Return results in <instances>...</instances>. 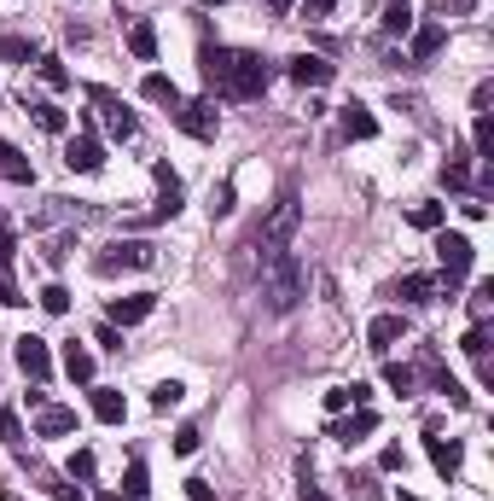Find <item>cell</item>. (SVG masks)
Wrapping results in <instances>:
<instances>
[{
    "mask_svg": "<svg viewBox=\"0 0 494 501\" xmlns=\"http://www.w3.org/2000/svg\"><path fill=\"white\" fill-rule=\"evenodd\" d=\"M268 58L256 53H239V47H204V82L209 88H221L227 100H256V94L268 88Z\"/></svg>",
    "mask_w": 494,
    "mask_h": 501,
    "instance_id": "6da1fadb",
    "label": "cell"
},
{
    "mask_svg": "<svg viewBox=\"0 0 494 501\" xmlns=\"http://www.w3.org/2000/svg\"><path fill=\"white\" fill-rule=\"evenodd\" d=\"M303 291H308V268L296 263L291 251H279L274 263H268V309H296V303H303Z\"/></svg>",
    "mask_w": 494,
    "mask_h": 501,
    "instance_id": "7a4b0ae2",
    "label": "cell"
},
{
    "mask_svg": "<svg viewBox=\"0 0 494 501\" xmlns=\"http://www.w3.org/2000/svg\"><path fill=\"white\" fill-rule=\"evenodd\" d=\"M296 222H303V210H296V199H279L274 210H268V222H262V234H256V246H262V263H274L279 251L291 246V234H296Z\"/></svg>",
    "mask_w": 494,
    "mask_h": 501,
    "instance_id": "3957f363",
    "label": "cell"
},
{
    "mask_svg": "<svg viewBox=\"0 0 494 501\" xmlns=\"http://www.w3.org/2000/svg\"><path fill=\"white\" fill-rule=\"evenodd\" d=\"M152 263H157V251L146 246V239H122V246H110V251H99V256H93L99 274H122V268H152Z\"/></svg>",
    "mask_w": 494,
    "mask_h": 501,
    "instance_id": "277c9868",
    "label": "cell"
},
{
    "mask_svg": "<svg viewBox=\"0 0 494 501\" xmlns=\"http://www.w3.org/2000/svg\"><path fill=\"white\" fill-rule=\"evenodd\" d=\"M175 123L187 129L192 140H216L221 117H216V105H209V100H181V105H175Z\"/></svg>",
    "mask_w": 494,
    "mask_h": 501,
    "instance_id": "5b68a950",
    "label": "cell"
},
{
    "mask_svg": "<svg viewBox=\"0 0 494 501\" xmlns=\"http://www.w3.org/2000/svg\"><path fill=\"white\" fill-rule=\"evenodd\" d=\"M437 263L448 268V280L472 274V239H465V234H448V228H437Z\"/></svg>",
    "mask_w": 494,
    "mask_h": 501,
    "instance_id": "8992f818",
    "label": "cell"
},
{
    "mask_svg": "<svg viewBox=\"0 0 494 501\" xmlns=\"http://www.w3.org/2000/svg\"><path fill=\"white\" fill-rule=\"evenodd\" d=\"M65 164L76 169V175H93V169H105V146H99V134H93V129H82L76 140L65 146Z\"/></svg>",
    "mask_w": 494,
    "mask_h": 501,
    "instance_id": "52a82bcc",
    "label": "cell"
},
{
    "mask_svg": "<svg viewBox=\"0 0 494 501\" xmlns=\"http://www.w3.org/2000/svg\"><path fill=\"white\" fill-rule=\"evenodd\" d=\"M18 368H23V379H35V385H41V379L53 373V356H47V338H35V333H23V338H18Z\"/></svg>",
    "mask_w": 494,
    "mask_h": 501,
    "instance_id": "ba28073f",
    "label": "cell"
},
{
    "mask_svg": "<svg viewBox=\"0 0 494 501\" xmlns=\"http://www.w3.org/2000/svg\"><path fill=\"white\" fill-rule=\"evenodd\" d=\"M93 105H99V112H105V129H110V140H128V134H134V112H128V105L117 100V94L93 88Z\"/></svg>",
    "mask_w": 494,
    "mask_h": 501,
    "instance_id": "9c48e42d",
    "label": "cell"
},
{
    "mask_svg": "<svg viewBox=\"0 0 494 501\" xmlns=\"http://www.w3.org/2000/svg\"><path fill=\"white\" fill-rule=\"evenodd\" d=\"M152 309H157V298H152V291H134V298H117V303H110V327H140Z\"/></svg>",
    "mask_w": 494,
    "mask_h": 501,
    "instance_id": "30bf717a",
    "label": "cell"
},
{
    "mask_svg": "<svg viewBox=\"0 0 494 501\" xmlns=\"http://www.w3.org/2000/svg\"><path fill=\"white\" fill-rule=\"evenodd\" d=\"M291 82H296V88H326L331 65H326V58H314V53H296L291 58Z\"/></svg>",
    "mask_w": 494,
    "mask_h": 501,
    "instance_id": "8fae6325",
    "label": "cell"
},
{
    "mask_svg": "<svg viewBox=\"0 0 494 501\" xmlns=\"http://www.w3.org/2000/svg\"><path fill=\"white\" fill-rule=\"evenodd\" d=\"M157 210H152V222H169V216H181V181H175V169L169 164H157Z\"/></svg>",
    "mask_w": 494,
    "mask_h": 501,
    "instance_id": "7c38bea8",
    "label": "cell"
},
{
    "mask_svg": "<svg viewBox=\"0 0 494 501\" xmlns=\"http://www.w3.org/2000/svg\"><path fill=\"white\" fill-rule=\"evenodd\" d=\"M401 333H407V321H401V315H378V321L366 327V344H373L378 356H390V350L401 344Z\"/></svg>",
    "mask_w": 494,
    "mask_h": 501,
    "instance_id": "4fadbf2b",
    "label": "cell"
},
{
    "mask_svg": "<svg viewBox=\"0 0 494 501\" xmlns=\"http://www.w3.org/2000/svg\"><path fill=\"white\" fill-rule=\"evenodd\" d=\"M373 432H378V414H373V408H355L349 420L331 425V437H338V443H361V437H373Z\"/></svg>",
    "mask_w": 494,
    "mask_h": 501,
    "instance_id": "5bb4252c",
    "label": "cell"
},
{
    "mask_svg": "<svg viewBox=\"0 0 494 501\" xmlns=\"http://www.w3.org/2000/svg\"><path fill=\"white\" fill-rule=\"evenodd\" d=\"M425 455H430V467H437L442 479H454V472H460V443H454V437L442 443L437 432H425Z\"/></svg>",
    "mask_w": 494,
    "mask_h": 501,
    "instance_id": "9a60e30c",
    "label": "cell"
},
{
    "mask_svg": "<svg viewBox=\"0 0 494 501\" xmlns=\"http://www.w3.org/2000/svg\"><path fill=\"white\" fill-rule=\"evenodd\" d=\"M76 432V408H41L35 414V437H70Z\"/></svg>",
    "mask_w": 494,
    "mask_h": 501,
    "instance_id": "2e32d148",
    "label": "cell"
},
{
    "mask_svg": "<svg viewBox=\"0 0 494 501\" xmlns=\"http://www.w3.org/2000/svg\"><path fill=\"white\" fill-rule=\"evenodd\" d=\"M0 175H6V181H18V187H30V181H35V164L18 152V146H6V140H0Z\"/></svg>",
    "mask_w": 494,
    "mask_h": 501,
    "instance_id": "e0dca14e",
    "label": "cell"
},
{
    "mask_svg": "<svg viewBox=\"0 0 494 501\" xmlns=\"http://www.w3.org/2000/svg\"><path fill=\"white\" fill-rule=\"evenodd\" d=\"M343 134H349V140H373V134H378V117L366 112V105H343Z\"/></svg>",
    "mask_w": 494,
    "mask_h": 501,
    "instance_id": "ac0fdd59",
    "label": "cell"
},
{
    "mask_svg": "<svg viewBox=\"0 0 494 501\" xmlns=\"http://www.w3.org/2000/svg\"><path fill=\"white\" fill-rule=\"evenodd\" d=\"M93 414L105 425H122V414H128V402H122V390H110V385H99L93 390Z\"/></svg>",
    "mask_w": 494,
    "mask_h": 501,
    "instance_id": "d6986e66",
    "label": "cell"
},
{
    "mask_svg": "<svg viewBox=\"0 0 494 501\" xmlns=\"http://www.w3.org/2000/svg\"><path fill=\"white\" fill-rule=\"evenodd\" d=\"M366 397H373V390L361 385V379H355V385H331L326 390V408L338 414V408H366Z\"/></svg>",
    "mask_w": 494,
    "mask_h": 501,
    "instance_id": "ffe728a7",
    "label": "cell"
},
{
    "mask_svg": "<svg viewBox=\"0 0 494 501\" xmlns=\"http://www.w3.org/2000/svg\"><path fill=\"white\" fill-rule=\"evenodd\" d=\"M146 100H152V105H169V112H175V105H181V88L163 76V70H152V76H146Z\"/></svg>",
    "mask_w": 494,
    "mask_h": 501,
    "instance_id": "44dd1931",
    "label": "cell"
},
{
    "mask_svg": "<svg viewBox=\"0 0 494 501\" xmlns=\"http://www.w3.org/2000/svg\"><path fill=\"white\" fill-rule=\"evenodd\" d=\"M395 298H401V303H437V280H425V274H407L401 286H395Z\"/></svg>",
    "mask_w": 494,
    "mask_h": 501,
    "instance_id": "7402d4cb",
    "label": "cell"
},
{
    "mask_svg": "<svg viewBox=\"0 0 494 501\" xmlns=\"http://www.w3.org/2000/svg\"><path fill=\"white\" fill-rule=\"evenodd\" d=\"M442 216H448V210H442L437 199H419L413 210H407V222H413V228H425V234H437V228H442Z\"/></svg>",
    "mask_w": 494,
    "mask_h": 501,
    "instance_id": "603a6c76",
    "label": "cell"
},
{
    "mask_svg": "<svg viewBox=\"0 0 494 501\" xmlns=\"http://www.w3.org/2000/svg\"><path fill=\"white\" fill-rule=\"evenodd\" d=\"M384 30H390V35H407V30H413V0H384Z\"/></svg>",
    "mask_w": 494,
    "mask_h": 501,
    "instance_id": "cb8c5ba5",
    "label": "cell"
},
{
    "mask_svg": "<svg viewBox=\"0 0 494 501\" xmlns=\"http://www.w3.org/2000/svg\"><path fill=\"white\" fill-rule=\"evenodd\" d=\"M65 373L76 379V385H88V379H93V356L82 344H65Z\"/></svg>",
    "mask_w": 494,
    "mask_h": 501,
    "instance_id": "d4e9b609",
    "label": "cell"
},
{
    "mask_svg": "<svg viewBox=\"0 0 494 501\" xmlns=\"http://www.w3.org/2000/svg\"><path fill=\"white\" fill-rule=\"evenodd\" d=\"M442 41H448V23H425V30L413 35V58H430Z\"/></svg>",
    "mask_w": 494,
    "mask_h": 501,
    "instance_id": "484cf974",
    "label": "cell"
},
{
    "mask_svg": "<svg viewBox=\"0 0 494 501\" xmlns=\"http://www.w3.org/2000/svg\"><path fill=\"white\" fill-rule=\"evenodd\" d=\"M128 53L134 58H157V30H152V23H134V30H128Z\"/></svg>",
    "mask_w": 494,
    "mask_h": 501,
    "instance_id": "4316f807",
    "label": "cell"
},
{
    "mask_svg": "<svg viewBox=\"0 0 494 501\" xmlns=\"http://www.w3.org/2000/svg\"><path fill=\"white\" fill-rule=\"evenodd\" d=\"M384 385L395 390V397H413V385H419V379H413V368H401V362H390V368H384Z\"/></svg>",
    "mask_w": 494,
    "mask_h": 501,
    "instance_id": "83f0119b",
    "label": "cell"
},
{
    "mask_svg": "<svg viewBox=\"0 0 494 501\" xmlns=\"http://www.w3.org/2000/svg\"><path fill=\"white\" fill-rule=\"evenodd\" d=\"M442 187H472V169H465V157L454 152L448 164H442Z\"/></svg>",
    "mask_w": 494,
    "mask_h": 501,
    "instance_id": "f1b7e54d",
    "label": "cell"
},
{
    "mask_svg": "<svg viewBox=\"0 0 494 501\" xmlns=\"http://www.w3.org/2000/svg\"><path fill=\"white\" fill-rule=\"evenodd\" d=\"M181 397H187V385H181V379H163V385L152 390V408H175Z\"/></svg>",
    "mask_w": 494,
    "mask_h": 501,
    "instance_id": "f546056e",
    "label": "cell"
},
{
    "mask_svg": "<svg viewBox=\"0 0 494 501\" xmlns=\"http://www.w3.org/2000/svg\"><path fill=\"white\" fill-rule=\"evenodd\" d=\"M472 140H477V157H494V123H489V112H477Z\"/></svg>",
    "mask_w": 494,
    "mask_h": 501,
    "instance_id": "4dcf8cb0",
    "label": "cell"
},
{
    "mask_svg": "<svg viewBox=\"0 0 494 501\" xmlns=\"http://www.w3.org/2000/svg\"><path fill=\"white\" fill-rule=\"evenodd\" d=\"M30 112H35V123H41L47 134H58V129H65V112H58V105H53V100H41V105H30Z\"/></svg>",
    "mask_w": 494,
    "mask_h": 501,
    "instance_id": "1f68e13d",
    "label": "cell"
},
{
    "mask_svg": "<svg viewBox=\"0 0 494 501\" xmlns=\"http://www.w3.org/2000/svg\"><path fill=\"white\" fill-rule=\"evenodd\" d=\"M0 58H12V65H30V41H23V35H0Z\"/></svg>",
    "mask_w": 494,
    "mask_h": 501,
    "instance_id": "d6a6232c",
    "label": "cell"
},
{
    "mask_svg": "<svg viewBox=\"0 0 494 501\" xmlns=\"http://www.w3.org/2000/svg\"><path fill=\"white\" fill-rule=\"evenodd\" d=\"M0 437H6L12 449H23V420H18L12 408H0Z\"/></svg>",
    "mask_w": 494,
    "mask_h": 501,
    "instance_id": "836d02e7",
    "label": "cell"
},
{
    "mask_svg": "<svg viewBox=\"0 0 494 501\" xmlns=\"http://www.w3.org/2000/svg\"><path fill=\"white\" fill-rule=\"evenodd\" d=\"M41 82L47 88H70V70L58 65V58H41Z\"/></svg>",
    "mask_w": 494,
    "mask_h": 501,
    "instance_id": "e575fe53",
    "label": "cell"
},
{
    "mask_svg": "<svg viewBox=\"0 0 494 501\" xmlns=\"http://www.w3.org/2000/svg\"><path fill=\"white\" fill-rule=\"evenodd\" d=\"M41 309H47V315H65V309H70V291H65V286H47V291H41Z\"/></svg>",
    "mask_w": 494,
    "mask_h": 501,
    "instance_id": "d590c367",
    "label": "cell"
},
{
    "mask_svg": "<svg viewBox=\"0 0 494 501\" xmlns=\"http://www.w3.org/2000/svg\"><path fill=\"white\" fill-rule=\"evenodd\" d=\"M198 443H204V432H198V425H181V432H175V455H192Z\"/></svg>",
    "mask_w": 494,
    "mask_h": 501,
    "instance_id": "8d00e7d4",
    "label": "cell"
},
{
    "mask_svg": "<svg viewBox=\"0 0 494 501\" xmlns=\"http://www.w3.org/2000/svg\"><path fill=\"white\" fill-rule=\"evenodd\" d=\"M47 490H53V501H82V490L70 479H47Z\"/></svg>",
    "mask_w": 494,
    "mask_h": 501,
    "instance_id": "74e56055",
    "label": "cell"
},
{
    "mask_svg": "<svg viewBox=\"0 0 494 501\" xmlns=\"http://www.w3.org/2000/svg\"><path fill=\"white\" fill-rule=\"evenodd\" d=\"M70 479H93V449H76V461H70Z\"/></svg>",
    "mask_w": 494,
    "mask_h": 501,
    "instance_id": "f35d334b",
    "label": "cell"
},
{
    "mask_svg": "<svg viewBox=\"0 0 494 501\" xmlns=\"http://www.w3.org/2000/svg\"><path fill=\"white\" fill-rule=\"evenodd\" d=\"M128 496H140V501H146V467H140V461L128 467Z\"/></svg>",
    "mask_w": 494,
    "mask_h": 501,
    "instance_id": "ab89813d",
    "label": "cell"
},
{
    "mask_svg": "<svg viewBox=\"0 0 494 501\" xmlns=\"http://www.w3.org/2000/svg\"><path fill=\"white\" fill-rule=\"evenodd\" d=\"M187 496H192V501H216V490H209V479H187Z\"/></svg>",
    "mask_w": 494,
    "mask_h": 501,
    "instance_id": "60d3db41",
    "label": "cell"
},
{
    "mask_svg": "<svg viewBox=\"0 0 494 501\" xmlns=\"http://www.w3.org/2000/svg\"><path fill=\"white\" fill-rule=\"evenodd\" d=\"M93 344H105V350H122V333H117V327H99V333H93Z\"/></svg>",
    "mask_w": 494,
    "mask_h": 501,
    "instance_id": "b9f144b4",
    "label": "cell"
},
{
    "mask_svg": "<svg viewBox=\"0 0 494 501\" xmlns=\"http://www.w3.org/2000/svg\"><path fill=\"white\" fill-rule=\"evenodd\" d=\"M401 467H407V455H401V443H390V449H384V472H401Z\"/></svg>",
    "mask_w": 494,
    "mask_h": 501,
    "instance_id": "7bdbcfd3",
    "label": "cell"
},
{
    "mask_svg": "<svg viewBox=\"0 0 494 501\" xmlns=\"http://www.w3.org/2000/svg\"><path fill=\"white\" fill-rule=\"evenodd\" d=\"M0 303H23V298H18V286L6 280V268H0Z\"/></svg>",
    "mask_w": 494,
    "mask_h": 501,
    "instance_id": "ee69618b",
    "label": "cell"
},
{
    "mask_svg": "<svg viewBox=\"0 0 494 501\" xmlns=\"http://www.w3.org/2000/svg\"><path fill=\"white\" fill-rule=\"evenodd\" d=\"M303 6H308V18H326V12L338 6V0H303Z\"/></svg>",
    "mask_w": 494,
    "mask_h": 501,
    "instance_id": "f6af8a7d",
    "label": "cell"
},
{
    "mask_svg": "<svg viewBox=\"0 0 494 501\" xmlns=\"http://www.w3.org/2000/svg\"><path fill=\"white\" fill-rule=\"evenodd\" d=\"M262 6H268V12H291V0H262Z\"/></svg>",
    "mask_w": 494,
    "mask_h": 501,
    "instance_id": "bcb514c9",
    "label": "cell"
},
{
    "mask_svg": "<svg viewBox=\"0 0 494 501\" xmlns=\"http://www.w3.org/2000/svg\"><path fill=\"white\" fill-rule=\"evenodd\" d=\"M303 501H326V496H320V490H314V484H303Z\"/></svg>",
    "mask_w": 494,
    "mask_h": 501,
    "instance_id": "7dc6e473",
    "label": "cell"
},
{
    "mask_svg": "<svg viewBox=\"0 0 494 501\" xmlns=\"http://www.w3.org/2000/svg\"><path fill=\"white\" fill-rule=\"evenodd\" d=\"M110 501H140V496H110Z\"/></svg>",
    "mask_w": 494,
    "mask_h": 501,
    "instance_id": "c3c4849f",
    "label": "cell"
},
{
    "mask_svg": "<svg viewBox=\"0 0 494 501\" xmlns=\"http://www.w3.org/2000/svg\"><path fill=\"white\" fill-rule=\"evenodd\" d=\"M0 234H6V210H0Z\"/></svg>",
    "mask_w": 494,
    "mask_h": 501,
    "instance_id": "681fc988",
    "label": "cell"
},
{
    "mask_svg": "<svg viewBox=\"0 0 494 501\" xmlns=\"http://www.w3.org/2000/svg\"><path fill=\"white\" fill-rule=\"evenodd\" d=\"M401 501H419V496H401Z\"/></svg>",
    "mask_w": 494,
    "mask_h": 501,
    "instance_id": "f907efd6",
    "label": "cell"
}]
</instances>
